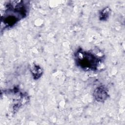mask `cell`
Masks as SVG:
<instances>
[{"instance_id": "obj_1", "label": "cell", "mask_w": 125, "mask_h": 125, "mask_svg": "<svg viewBox=\"0 0 125 125\" xmlns=\"http://www.w3.org/2000/svg\"><path fill=\"white\" fill-rule=\"evenodd\" d=\"M28 1H10L5 5L3 13L1 17V26L4 29L14 26L21 20L27 17L29 11Z\"/></svg>"}, {"instance_id": "obj_2", "label": "cell", "mask_w": 125, "mask_h": 125, "mask_svg": "<svg viewBox=\"0 0 125 125\" xmlns=\"http://www.w3.org/2000/svg\"><path fill=\"white\" fill-rule=\"evenodd\" d=\"M74 61L80 69L86 71H95L99 69L104 58L92 51L78 48L74 54Z\"/></svg>"}, {"instance_id": "obj_3", "label": "cell", "mask_w": 125, "mask_h": 125, "mask_svg": "<svg viewBox=\"0 0 125 125\" xmlns=\"http://www.w3.org/2000/svg\"><path fill=\"white\" fill-rule=\"evenodd\" d=\"M107 89L103 85L97 87L93 92V97L95 100L100 103L104 102L109 97Z\"/></svg>"}, {"instance_id": "obj_4", "label": "cell", "mask_w": 125, "mask_h": 125, "mask_svg": "<svg viewBox=\"0 0 125 125\" xmlns=\"http://www.w3.org/2000/svg\"><path fill=\"white\" fill-rule=\"evenodd\" d=\"M31 72L35 79L40 78L42 74L43 71L42 68L37 65H35L31 69Z\"/></svg>"}, {"instance_id": "obj_5", "label": "cell", "mask_w": 125, "mask_h": 125, "mask_svg": "<svg viewBox=\"0 0 125 125\" xmlns=\"http://www.w3.org/2000/svg\"><path fill=\"white\" fill-rule=\"evenodd\" d=\"M110 9L108 7H104L99 12V19L102 21H106L109 16Z\"/></svg>"}]
</instances>
